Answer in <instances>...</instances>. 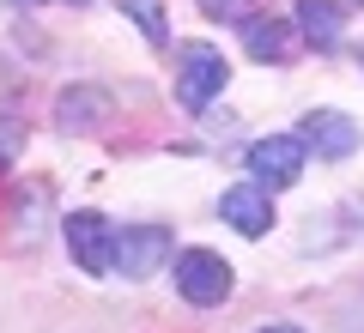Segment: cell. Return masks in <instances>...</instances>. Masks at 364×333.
Segmentation results:
<instances>
[{"instance_id":"cell-1","label":"cell","mask_w":364,"mask_h":333,"mask_svg":"<svg viewBox=\"0 0 364 333\" xmlns=\"http://www.w3.org/2000/svg\"><path fill=\"white\" fill-rule=\"evenodd\" d=\"M225 85H231V61H225L213 43H182V49H176V103H182V109H195V116H200Z\"/></svg>"},{"instance_id":"cell-2","label":"cell","mask_w":364,"mask_h":333,"mask_svg":"<svg viewBox=\"0 0 364 333\" xmlns=\"http://www.w3.org/2000/svg\"><path fill=\"white\" fill-rule=\"evenodd\" d=\"M170 273H176V291L182 303H195V309H219L225 297H231V261L213 255V249H182L176 261H170Z\"/></svg>"},{"instance_id":"cell-3","label":"cell","mask_w":364,"mask_h":333,"mask_svg":"<svg viewBox=\"0 0 364 333\" xmlns=\"http://www.w3.org/2000/svg\"><path fill=\"white\" fill-rule=\"evenodd\" d=\"M170 255H176L170 224H122V231H116V261H109V273L146 279V273L170 267Z\"/></svg>"},{"instance_id":"cell-4","label":"cell","mask_w":364,"mask_h":333,"mask_svg":"<svg viewBox=\"0 0 364 333\" xmlns=\"http://www.w3.org/2000/svg\"><path fill=\"white\" fill-rule=\"evenodd\" d=\"M304 140L298 133H267V140H255L249 146V176H255V188H267V194H279V188H291V182L304 176Z\"/></svg>"},{"instance_id":"cell-5","label":"cell","mask_w":364,"mask_h":333,"mask_svg":"<svg viewBox=\"0 0 364 333\" xmlns=\"http://www.w3.org/2000/svg\"><path fill=\"white\" fill-rule=\"evenodd\" d=\"M67 249H73V267H85L91 279H104L109 261H116V224L104 212H67Z\"/></svg>"},{"instance_id":"cell-6","label":"cell","mask_w":364,"mask_h":333,"mask_svg":"<svg viewBox=\"0 0 364 333\" xmlns=\"http://www.w3.org/2000/svg\"><path fill=\"white\" fill-rule=\"evenodd\" d=\"M243 49H249V61H261V67H286V61H298V49H304V31H298V18H273V13H255V18H243Z\"/></svg>"},{"instance_id":"cell-7","label":"cell","mask_w":364,"mask_h":333,"mask_svg":"<svg viewBox=\"0 0 364 333\" xmlns=\"http://www.w3.org/2000/svg\"><path fill=\"white\" fill-rule=\"evenodd\" d=\"M298 140H304V152H316V158H328V164H340V158H352L358 152V121L352 116H340V109H310L304 116V128H298Z\"/></svg>"},{"instance_id":"cell-8","label":"cell","mask_w":364,"mask_h":333,"mask_svg":"<svg viewBox=\"0 0 364 333\" xmlns=\"http://www.w3.org/2000/svg\"><path fill=\"white\" fill-rule=\"evenodd\" d=\"M219 218L231 224L237 236H267L273 231V194L255 188V182H243V188H231L219 200Z\"/></svg>"},{"instance_id":"cell-9","label":"cell","mask_w":364,"mask_h":333,"mask_svg":"<svg viewBox=\"0 0 364 333\" xmlns=\"http://www.w3.org/2000/svg\"><path fill=\"white\" fill-rule=\"evenodd\" d=\"M291 18H298V31H304V43L310 49H340V37H346V6L340 0H298L291 6Z\"/></svg>"},{"instance_id":"cell-10","label":"cell","mask_w":364,"mask_h":333,"mask_svg":"<svg viewBox=\"0 0 364 333\" xmlns=\"http://www.w3.org/2000/svg\"><path fill=\"white\" fill-rule=\"evenodd\" d=\"M55 121H61L67 133H91L97 121H109V91H97V85L61 91V97H55Z\"/></svg>"},{"instance_id":"cell-11","label":"cell","mask_w":364,"mask_h":333,"mask_svg":"<svg viewBox=\"0 0 364 333\" xmlns=\"http://www.w3.org/2000/svg\"><path fill=\"white\" fill-rule=\"evenodd\" d=\"M116 6L134 18V25H140V37L152 43V49H164V43H170V25H164V0H116Z\"/></svg>"},{"instance_id":"cell-12","label":"cell","mask_w":364,"mask_h":333,"mask_svg":"<svg viewBox=\"0 0 364 333\" xmlns=\"http://www.w3.org/2000/svg\"><path fill=\"white\" fill-rule=\"evenodd\" d=\"M207 18H219V25H243V18L267 13V0H195Z\"/></svg>"},{"instance_id":"cell-13","label":"cell","mask_w":364,"mask_h":333,"mask_svg":"<svg viewBox=\"0 0 364 333\" xmlns=\"http://www.w3.org/2000/svg\"><path fill=\"white\" fill-rule=\"evenodd\" d=\"M25 152V128L13 116H0V170H13V158Z\"/></svg>"},{"instance_id":"cell-14","label":"cell","mask_w":364,"mask_h":333,"mask_svg":"<svg viewBox=\"0 0 364 333\" xmlns=\"http://www.w3.org/2000/svg\"><path fill=\"white\" fill-rule=\"evenodd\" d=\"M6 6H91V0H6Z\"/></svg>"},{"instance_id":"cell-15","label":"cell","mask_w":364,"mask_h":333,"mask_svg":"<svg viewBox=\"0 0 364 333\" xmlns=\"http://www.w3.org/2000/svg\"><path fill=\"white\" fill-rule=\"evenodd\" d=\"M255 333H304V327H286V321H279V327H255Z\"/></svg>"},{"instance_id":"cell-16","label":"cell","mask_w":364,"mask_h":333,"mask_svg":"<svg viewBox=\"0 0 364 333\" xmlns=\"http://www.w3.org/2000/svg\"><path fill=\"white\" fill-rule=\"evenodd\" d=\"M358 6H364V0H358Z\"/></svg>"}]
</instances>
